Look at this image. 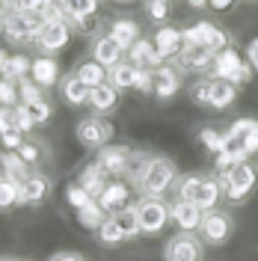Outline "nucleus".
Listing matches in <instances>:
<instances>
[{
  "instance_id": "obj_1",
  "label": "nucleus",
  "mask_w": 258,
  "mask_h": 261,
  "mask_svg": "<svg viewBox=\"0 0 258 261\" xmlns=\"http://www.w3.org/2000/svg\"><path fill=\"white\" fill-rule=\"evenodd\" d=\"M178 181V169L175 163L163 154H148V161L143 163V172L137 175L134 187L137 193L148 196V199H161L166 190H172Z\"/></svg>"
},
{
  "instance_id": "obj_2",
  "label": "nucleus",
  "mask_w": 258,
  "mask_h": 261,
  "mask_svg": "<svg viewBox=\"0 0 258 261\" xmlns=\"http://www.w3.org/2000/svg\"><path fill=\"white\" fill-rule=\"evenodd\" d=\"M258 151V119H238L226 130V154L231 163L246 161Z\"/></svg>"
},
{
  "instance_id": "obj_3",
  "label": "nucleus",
  "mask_w": 258,
  "mask_h": 261,
  "mask_svg": "<svg viewBox=\"0 0 258 261\" xmlns=\"http://www.w3.org/2000/svg\"><path fill=\"white\" fill-rule=\"evenodd\" d=\"M45 27V18L42 15H27V12H15L9 6V12L0 21V30H3V39L12 42V45H30L39 39V33Z\"/></svg>"
},
{
  "instance_id": "obj_4",
  "label": "nucleus",
  "mask_w": 258,
  "mask_h": 261,
  "mask_svg": "<svg viewBox=\"0 0 258 261\" xmlns=\"http://www.w3.org/2000/svg\"><path fill=\"white\" fill-rule=\"evenodd\" d=\"M95 234L104 246H119V244H125V241H134L137 234H143L140 223H137V214H134V205L119 214H107V220L101 223V228H98Z\"/></svg>"
},
{
  "instance_id": "obj_5",
  "label": "nucleus",
  "mask_w": 258,
  "mask_h": 261,
  "mask_svg": "<svg viewBox=\"0 0 258 261\" xmlns=\"http://www.w3.org/2000/svg\"><path fill=\"white\" fill-rule=\"evenodd\" d=\"M217 181L223 187V196L228 202H243L246 196L255 190V166L249 161L235 163L226 172H217Z\"/></svg>"
},
{
  "instance_id": "obj_6",
  "label": "nucleus",
  "mask_w": 258,
  "mask_h": 261,
  "mask_svg": "<svg viewBox=\"0 0 258 261\" xmlns=\"http://www.w3.org/2000/svg\"><path fill=\"white\" fill-rule=\"evenodd\" d=\"M211 74H214V77H223V81H231L235 86H243V83L252 81V65L243 63L241 57H238V50L223 48V50L214 54Z\"/></svg>"
},
{
  "instance_id": "obj_7",
  "label": "nucleus",
  "mask_w": 258,
  "mask_h": 261,
  "mask_svg": "<svg viewBox=\"0 0 258 261\" xmlns=\"http://www.w3.org/2000/svg\"><path fill=\"white\" fill-rule=\"evenodd\" d=\"M113 125L104 119V116H86L78 122V128H74V137H78V143L83 148H92V151H101L104 146H110V140H113Z\"/></svg>"
},
{
  "instance_id": "obj_8",
  "label": "nucleus",
  "mask_w": 258,
  "mask_h": 261,
  "mask_svg": "<svg viewBox=\"0 0 258 261\" xmlns=\"http://www.w3.org/2000/svg\"><path fill=\"white\" fill-rule=\"evenodd\" d=\"M134 214H137V223H140V231L143 234H158L166 228V223L172 220L169 214V205L163 199H148L143 196L137 205H134Z\"/></svg>"
},
{
  "instance_id": "obj_9",
  "label": "nucleus",
  "mask_w": 258,
  "mask_h": 261,
  "mask_svg": "<svg viewBox=\"0 0 258 261\" xmlns=\"http://www.w3.org/2000/svg\"><path fill=\"white\" fill-rule=\"evenodd\" d=\"M68 39H71V24H68V18H54V21H45V27L39 33L36 45H39V50H42L45 57H54V54H60V50L68 45Z\"/></svg>"
},
{
  "instance_id": "obj_10",
  "label": "nucleus",
  "mask_w": 258,
  "mask_h": 261,
  "mask_svg": "<svg viewBox=\"0 0 258 261\" xmlns=\"http://www.w3.org/2000/svg\"><path fill=\"white\" fill-rule=\"evenodd\" d=\"M131 161H134V151H131L128 146H116V143L104 146L95 158V163L110 175V178H128Z\"/></svg>"
},
{
  "instance_id": "obj_11",
  "label": "nucleus",
  "mask_w": 258,
  "mask_h": 261,
  "mask_svg": "<svg viewBox=\"0 0 258 261\" xmlns=\"http://www.w3.org/2000/svg\"><path fill=\"white\" fill-rule=\"evenodd\" d=\"M231 217L226 211H205V220H202V226H199V238H202V244L208 246H223L231 238Z\"/></svg>"
},
{
  "instance_id": "obj_12",
  "label": "nucleus",
  "mask_w": 258,
  "mask_h": 261,
  "mask_svg": "<svg viewBox=\"0 0 258 261\" xmlns=\"http://www.w3.org/2000/svg\"><path fill=\"white\" fill-rule=\"evenodd\" d=\"M181 33H184V45H205L214 54L228 48V36L217 24H211V21H196L193 27H187V30H181Z\"/></svg>"
},
{
  "instance_id": "obj_13",
  "label": "nucleus",
  "mask_w": 258,
  "mask_h": 261,
  "mask_svg": "<svg viewBox=\"0 0 258 261\" xmlns=\"http://www.w3.org/2000/svg\"><path fill=\"white\" fill-rule=\"evenodd\" d=\"M163 258L166 261H202V238H196L193 231H178L175 238H169V244L163 246Z\"/></svg>"
},
{
  "instance_id": "obj_14",
  "label": "nucleus",
  "mask_w": 258,
  "mask_h": 261,
  "mask_svg": "<svg viewBox=\"0 0 258 261\" xmlns=\"http://www.w3.org/2000/svg\"><path fill=\"white\" fill-rule=\"evenodd\" d=\"M50 190H54V184L45 172H39V169H33L27 178L21 181V199H18V205L21 208H39L42 202H48Z\"/></svg>"
},
{
  "instance_id": "obj_15",
  "label": "nucleus",
  "mask_w": 258,
  "mask_h": 261,
  "mask_svg": "<svg viewBox=\"0 0 258 261\" xmlns=\"http://www.w3.org/2000/svg\"><path fill=\"white\" fill-rule=\"evenodd\" d=\"M98 205L107 214H119L125 208H131V184L125 178H110L104 193L98 196Z\"/></svg>"
},
{
  "instance_id": "obj_16",
  "label": "nucleus",
  "mask_w": 258,
  "mask_h": 261,
  "mask_svg": "<svg viewBox=\"0 0 258 261\" xmlns=\"http://www.w3.org/2000/svg\"><path fill=\"white\" fill-rule=\"evenodd\" d=\"M181 68L175 63H163L154 68V98L158 101H169L172 95H178L181 89Z\"/></svg>"
},
{
  "instance_id": "obj_17",
  "label": "nucleus",
  "mask_w": 258,
  "mask_h": 261,
  "mask_svg": "<svg viewBox=\"0 0 258 261\" xmlns=\"http://www.w3.org/2000/svg\"><path fill=\"white\" fill-rule=\"evenodd\" d=\"M169 214H172V223L178 226V231H199L202 220H205V211L193 202H184V199H175L169 205Z\"/></svg>"
},
{
  "instance_id": "obj_18",
  "label": "nucleus",
  "mask_w": 258,
  "mask_h": 261,
  "mask_svg": "<svg viewBox=\"0 0 258 261\" xmlns=\"http://www.w3.org/2000/svg\"><path fill=\"white\" fill-rule=\"evenodd\" d=\"M122 57H125V48L116 42L110 33H101L92 39V60L101 63L104 68H113L116 63H122Z\"/></svg>"
},
{
  "instance_id": "obj_19",
  "label": "nucleus",
  "mask_w": 258,
  "mask_h": 261,
  "mask_svg": "<svg viewBox=\"0 0 258 261\" xmlns=\"http://www.w3.org/2000/svg\"><path fill=\"white\" fill-rule=\"evenodd\" d=\"M214 63V50L205 45H184L181 54L175 57V65L181 71H205Z\"/></svg>"
},
{
  "instance_id": "obj_20",
  "label": "nucleus",
  "mask_w": 258,
  "mask_h": 261,
  "mask_svg": "<svg viewBox=\"0 0 258 261\" xmlns=\"http://www.w3.org/2000/svg\"><path fill=\"white\" fill-rule=\"evenodd\" d=\"M154 48H158V54H161L163 60H175L178 54H181V48H184V33L178 30V27H169V24H163L161 30L154 33Z\"/></svg>"
},
{
  "instance_id": "obj_21",
  "label": "nucleus",
  "mask_w": 258,
  "mask_h": 261,
  "mask_svg": "<svg viewBox=\"0 0 258 261\" xmlns=\"http://www.w3.org/2000/svg\"><path fill=\"white\" fill-rule=\"evenodd\" d=\"M128 63H134L137 68H151V71H154V68L163 65L166 60L158 54V48H154L151 39H140V42H134L128 48Z\"/></svg>"
},
{
  "instance_id": "obj_22",
  "label": "nucleus",
  "mask_w": 258,
  "mask_h": 261,
  "mask_svg": "<svg viewBox=\"0 0 258 261\" xmlns=\"http://www.w3.org/2000/svg\"><path fill=\"white\" fill-rule=\"evenodd\" d=\"M238 98V86L223 77H208V107L214 110H226L228 104H235Z\"/></svg>"
},
{
  "instance_id": "obj_23",
  "label": "nucleus",
  "mask_w": 258,
  "mask_h": 261,
  "mask_svg": "<svg viewBox=\"0 0 258 261\" xmlns=\"http://www.w3.org/2000/svg\"><path fill=\"white\" fill-rule=\"evenodd\" d=\"M89 107H92L95 116L113 113L116 107H119V89H116L113 83H101L95 89H89Z\"/></svg>"
},
{
  "instance_id": "obj_24",
  "label": "nucleus",
  "mask_w": 258,
  "mask_h": 261,
  "mask_svg": "<svg viewBox=\"0 0 258 261\" xmlns=\"http://www.w3.org/2000/svg\"><path fill=\"white\" fill-rule=\"evenodd\" d=\"M60 95L68 107H83V104H89V86L71 71V74H65L63 81H60Z\"/></svg>"
},
{
  "instance_id": "obj_25",
  "label": "nucleus",
  "mask_w": 258,
  "mask_h": 261,
  "mask_svg": "<svg viewBox=\"0 0 258 261\" xmlns=\"http://www.w3.org/2000/svg\"><path fill=\"white\" fill-rule=\"evenodd\" d=\"M78 184H81L83 190L92 196V199H98V196L104 193V187L110 184V175H107V172H104V169H101L95 161H92V163H86V166L81 169V175H78Z\"/></svg>"
},
{
  "instance_id": "obj_26",
  "label": "nucleus",
  "mask_w": 258,
  "mask_h": 261,
  "mask_svg": "<svg viewBox=\"0 0 258 261\" xmlns=\"http://www.w3.org/2000/svg\"><path fill=\"white\" fill-rule=\"evenodd\" d=\"M30 77L42 89H50V86H57V81H60V65H57V60L54 57H36L33 60V68H30Z\"/></svg>"
},
{
  "instance_id": "obj_27",
  "label": "nucleus",
  "mask_w": 258,
  "mask_h": 261,
  "mask_svg": "<svg viewBox=\"0 0 258 261\" xmlns=\"http://www.w3.org/2000/svg\"><path fill=\"white\" fill-rule=\"evenodd\" d=\"M107 33H110L116 42L125 48V54H128V48L134 45V42H140V39H143V36H140V24H137L134 18H116Z\"/></svg>"
},
{
  "instance_id": "obj_28",
  "label": "nucleus",
  "mask_w": 258,
  "mask_h": 261,
  "mask_svg": "<svg viewBox=\"0 0 258 261\" xmlns=\"http://www.w3.org/2000/svg\"><path fill=\"white\" fill-rule=\"evenodd\" d=\"M57 6L63 9V15L68 18L71 27L78 21H83V18L98 15V0H57Z\"/></svg>"
},
{
  "instance_id": "obj_29",
  "label": "nucleus",
  "mask_w": 258,
  "mask_h": 261,
  "mask_svg": "<svg viewBox=\"0 0 258 261\" xmlns=\"http://www.w3.org/2000/svg\"><path fill=\"white\" fill-rule=\"evenodd\" d=\"M137 65L128 63V60H122V63H116L113 68H107V83H113L116 89L122 92V89H134L137 86Z\"/></svg>"
},
{
  "instance_id": "obj_30",
  "label": "nucleus",
  "mask_w": 258,
  "mask_h": 261,
  "mask_svg": "<svg viewBox=\"0 0 258 261\" xmlns=\"http://www.w3.org/2000/svg\"><path fill=\"white\" fill-rule=\"evenodd\" d=\"M0 172L6 175V178H12V181H21L27 178L33 172V166H27V163L18 158V151H0Z\"/></svg>"
},
{
  "instance_id": "obj_31",
  "label": "nucleus",
  "mask_w": 258,
  "mask_h": 261,
  "mask_svg": "<svg viewBox=\"0 0 258 261\" xmlns=\"http://www.w3.org/2000/svg\"><path fill=\"white\" fill-rule=\"evenodd\" d=\"M74 74H78L89 89H95V86H101V83H107V68H104L101 63H95L92 57H89V60H83V63H78Z\"/></svg>"
},
{
  "instance_id": "obj_32",
  "label": "nucleus",
  "mask_w": 258,
  "mask_h": 261,
  "mask_svg": "<svg viewBox=\"0 0 258 261\" xmlns=\"http://www.w3.org/2000/svg\"><path fill=\"white\" fill-rule=\"evenodd\" d=\"M220 199H223V187H220V181L217 178H205L202 181L199 196H196V205H199L202 211H214Z\"/></svg>"
},
{
  "instance_id": "obj_33",
  "label": "nucleus",
  "mask_w": 258,
  "mask_h": 261,
  "mask_svg": "<svg viewBox=\"0 0 258 261\" xmlns=\"http://www.w3.org/2000/svg\"><path fill=\"white\" fill-rule=\"evenodd\" d=\"M74 214H78V223H81L86 231H98V228H101V223L107 220V211L98 205V199H92L86 208H81V211H74Z\"/></svg>"
},
{
  "instance_id": "obj_34",
  "label": "nucleus",
  "mask_w": 258,
  "mask_h": 261,
  "mask_svg": "<svg viewBox=\"0 0 258 261\" xmlns=\"http://www.w3.org/2000/svg\"><path fill=\"white\" fill-rule=\"evenodd\" d=\"M202 181H205V175H199V172L181 175V178L175 181V199H184V202H193L196 205V196H199Z\"/></svg>"
},
{
  "instance_id": "obj_35",
  "label": "nucleus",
  "mask_w": 258,
  "mask_h": 261,
  "mask_svg": "<svg viewBox=\"0 0 258 261\" xmlns=\"http://www.w3.org/2000/svg\"><path fill=\"white\" fill-rule=\"evenodd\" d=\"M30 68H33V60H30V57L15 54V57H9V63H6V68H3V74H0V77L21 83L24 77H30Z\"/></svg>"
},
{
  "instance_id": "obj_36",
  "label": "nucleus",
  "mask_w": 258,
  "mask_h": 261,
  "mask_svg": "<svg viewBox=\"0 0 258 261\" xmlns=\"http://www.w3.org/2000/svg\"><path fill=\"white\" fill-rule=\"evenodd\" d=\"M18 199H21V184L0 172V211L18 208Z\"/></svg>"
},
{
  "instance_id": "obj_37",
  "label": "nucleus",
  "mask_w": 258,
  "mask_h": 261,
  "mask_svg": "<svg viewBox=\"0 0 258 261\" xmlns=\"http://www.w3.org/2000/svg\"><path fill=\"white\" fill-rule=\"evenodd\" d=\"M199 143L208 148L211 154H223L226 151V130H217V128H202L199 130Z\"/></svg>"
},
{
  "instance_id": "obj_38",
  "label": "nucleus",
  "mask_w": 258,
  "mask_h": 261,
  "mask_svg": "<svg viewBox=\"0 0 258 261\" xmlns=\"http://www.w3.org/2000/svg\"><path fill=\"white\" fill-rule=\"evenodd\" d=\"M18 95H21V104H36V101H42L45 98V89L39 86V83L33 81V77H24V81L18 83Z\"/></svg>"
},
{
  "instance_id": "obj_39",
  "label": "nucleus",
  "mask_w": 258,
  "mask_h": 261,
  "mask_svg": "<svg viewBox=\"0 0 258 261\" xmlns=\"http://www.w3.org/2000/svg\"><path fill=\"white\" fill-rule=\"evenodd\" d=\"M65 202H68V205H71L74 211H81V208H86V205L92 202V196L86 193V190H83L78 181H71V184L65 187Z\"/></svg>"
},
{
  "instance_id": "obj_40",
  "label": "nucleus",
  "mask_w": 258,
  "mask_h": 261,
  "mask_svg": "<svg viewBox=\"0 0 258 261\" xmlns=\"http://www.w3.org/2000/svg\"><path fill=\"white\" fill-rule=\"evenodd\" d=\"M18 158L27 163V166H39L42 158H45V151H42V146H39L36 140H24L21 148H18Z\"/></svg>"
},
{
  "instance_id": "obj_41",
  "label": "nucleus",
  "mask_w": 258,
  "mask_h": 261,
  "mask_svg": "<svg viewBox=\"0 0 258 261\" xmlns=\"http://www.w3.org/2000/svg\"><path fill=\"white\" fill-rule=\"evenodd\" d=\"M57 0H12L9 6L15 9V12H27V15H42L45 9H50Z\"/></svg>"
},
{
  "instance_id": "obj_42",
  "label": "nucleus",
  "mask_w": 258,
  "mask_h": 261,
  "mask_svg": "<svg viewBox=\"0 0 258 261\" xmlns=\"http://www.w3.org/2000/svg\"><path fill=\"white\" fill-rule=\"evenodd\" d=\"M0 104H3V107H12V110L21 104V95H18V83L15 81L0 77Z\"/></svg>"
},
{
  "instance_id": "obj_43",
  "label": "nucleus",
  "mask_w": 258,
  "mask_h": 261,
  "mask_svg": "<svg viewBox=\"0 0 258 261\" xmlns=\"http://www.w3.org/2000/svg\"><path fill=\"white\" fill-rule=\"evenodd\" d=\"M145 15L154 24H163L169 18V0H145Z\"/></svg>"
},
{
  "instance_id": "obj_44",
  "label": "nucleus",
  "mask_w": 258,
  "mask_h": 261,
  "mask_svg": "<svg viewBox=\"0 0 258 261\" xmlns=\"http://www.w3.org/2000/svg\"><path fill=\"white\" fill-rule=\"evenodd\" d=\"M12 113H15V128L21 130V134H30V130L36 128V122H33V113H30V107H27V104H18Z\"/></svg>"
},
{
  "instance_id": "obj_45",
  "label": "nucleus",
  "mask_w": 258,
  "mask_h": 261,
  "mask_svg": "<svg viewBox=\"0 0 258 261\" xmlns=\"http://www.w3.org/2000/svg\"><path fill=\"white\" fill-rule=\"evenodd\" d=\"M30 113H33V122H36V125H48V122H50V113H54V107H50L48 98H42V101L30 104Z\"/></svg>"
},
{
  "instance_id": "obj_46",
  "label": "nucleus",
  "mask_w": 258,
  "mask_h": 261,
  "mask_svg": "<svg viewBox=\"0 0 258 261\" xmlns=\"http://www.w3.org/2000/svg\"><path fill=\"white\" fill-rule=\"evenodd\" d=\"M21 143H24V134H21L18 128L3 130V134H0V146H3V151H18Z\"/></svg>"
},
{
  "instance_id": "obj_47",
  "label": "nucleus",
  "mask_w": 258,
  "mask_h": 261,
  "mask_svg": "<svg viewBox=\"0 0 258 261\" xmlns=\"http://www.w3.org/2000/svg\"><path fill=\"white\" fill-rule=\"evenodd\" d=\"M190 98H193V104L208 107V81H196L193 86H190Z\"/></svg>"
},
{
  "instance_id": "obj_48",
  "label": "nucleus",
  "mask_w": 258,
  "mask_h": 261,
  "mask_svg": "<svg viewBox=\"0 0 258 261\" xmlns=\"http://www.w3.org/2000/svg\"><path fill=\"white\" fill-rule=\"evenodd\" d=\"M15 128V113H12V107H3L0 104V134L3 130H12Z\"/></svg>"
},
{
  "instance_id": "obj_49",
  "label": "nucleus",
  "mask_w": 258,
  "mask_h": 261,
  "mask_svg": "<svg viewBox=\"0 0 258 261\" xmlns=\"http://www.w3.org/2000/svg\"><path fill=\"white\" fill-rule=\"evenodd\" d=\"M48 261H86L81 252H74V249H60V252H54Z\"/></svg>"
},
{
  "instance_id": "obj_50",
  "label": "nucleus",
  "mask_w": 258,
  "mask_h": 261,
  "mask_svg": "<svg viewBox=\"0 0 258 261\" xmlns=\"http://www.w3.org/2000/svg\"><path fill=\"white\" fill-rule=\"evenodd\" d=\"M95 27H98V15H89V18H83V21L74 24L78 33H95Z\"/></svg>"
},
{
  "instance_id": "obj_51",
  "label": "nucleus",
  "mask_w": 258,
  "mask_h": 261,
  "mask_svg": "<svg viewBox=\"0 0 258 261\" xmlns=\"http://www.w3.org/2000/svg\"><path fill=\"white\" fill-rule=\"evenodd\" d=\"M246 63L252 65V71H258V39H252L246 45Z\"/></svg>"
},
{
  "instance_id": "obj_52",
  "label": "nucleus",
  "mask_w": 258,
  "mask_h": 261,
  "mask_svg": "<svg viewBox=\"0 0 258 261\" xmlns=\"http://www.w3.org/2000/svg\"><path fill=\"white\" fill-rule=\"evenodd\" d=\"M231 3H235V0H208V6L214 12H226V9H231Z\"/></svg>"
},
{
  "instance_id": "obj_53",
  "label": "nucleus",
  "mask_w": 258,
  "mask_h": 261,
  "mask_svg": "<svg viewBox=\"0 0 258 261\" xmlns=\"http://www.w3.org/2000/svg\"><path fill=\"white\" fill-rule=\"evenodd\" d=\"M6 63H9V54H6V50H0V74H3V68H6Z\"/></svg>"
},
{
  "instance_id": "obj_54",
  "label": "nucleus",
  "mask_w": 258,
  "mask_h": 261,
  "mask_svg": "<svg viewBox=\"0 0 258 261\" xmlns=\"http://www.w3.org/2000/svg\"><path fill=\"white\" fill-rule=\"evenodd\" d=\"M187 3H190V6H196V9H199V6H208V0H187Z\"/></svg>"
},
{
  "instance_id": "obj_55",
  "label": "nucleus",
  "mask_w": 258,
  "mask_h": 261,
  "mask_svg": "<svg viewBox=\"0 0 258 261\" xmlns=\"http://www.w3.org/2000/svg\"><path fill=\"white\" fill-rule=\"evenodd\" d=\"M6 12H9V6H6V3L0 0V21H3V15H6Z\"/></svg>"
},
{
  "instance_id": "obj_56",
  "label": "nucleus",
  "mask_w": 258,
  "mask_h": 261,
  "mask_svg": "<svg viewBox=\"0 0 258 261\" xmlns=\"http://www.w3.org/2000/svg\"><path fill=\"white\" fill-rule=\"evenodd\" d=\"M0 261H24V258H0Z\"/></svg>"
},
{
  "instance_id": "obj_57",
  "label": "nucleus",
  "mask_w": 258,
  "mask_h": 261,
  "mask_svg": "<svg viewBox=\"0 0 258 261\" xmlns=\"http://www.w3.org/2000/svg\"><path fill=\"white\" fill-rule=\"evenodd\" d=\"M116 3H131V0H116Z\"/></svg>"
}]
</instances>
